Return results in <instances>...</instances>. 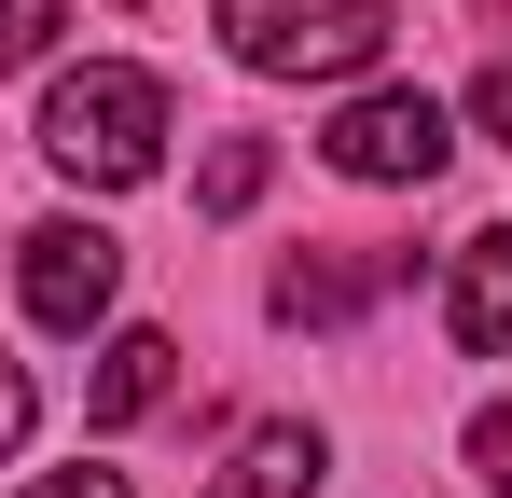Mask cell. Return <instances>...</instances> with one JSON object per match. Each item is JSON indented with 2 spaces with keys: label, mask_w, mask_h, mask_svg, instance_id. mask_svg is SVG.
I'll return each mask as SVG.
<instances>
[{
  "label": "cell",
  "mask_w": 512,
  "mask_h": 498,
  "mask_svg": "<svg viewBox=\"0 0 512 498\" xmlns=\"http://www.w3.org/2000/svg\"><path fill=\"white\" fill-rule=\"evenodd\" d=\"M42 153H56V180H84V194H139L167 166V83L125 70V56L70 70L42 97Z\"/></svg>",
  "instance_id": "6da1fadb"
},
{
  "label": "cell",
  "mask_w": 512,
  "mask_h": 498,
  "mask_svg": "<svg viewBox=\"0 0 512 498\" xmlns=\"http://www.w3.org/2000/svg\"><path fill=\"white\" fill-rule=\"evenodd\" d=\"M222 56L263 83H360L388 56V0H222Z\"/></svg>",
  "instance_id": "7a4b0ae2"
},
{
  "label": "cell",
  "mask_w": 512,
  "mask_h": 498,
  "mask_svg": "<svg viewBox=\"0 0 512 498\" xmlns=\"http://www.w3.org/2000/svg\"><path fill=\"white\" fill-rule=\"evenodd\" d=\"M319 153H333V180H374V194H402V180H443V97L429 83H374V97H346L333 125H319Z\"/></svg>",
  "instance_id": "3957f363"
},
{
  "label": "cell",
  "mask_w": 512,
  "mask_h": 498,
  "mask_svg": "<svg viewBox=\"0 0 512 498\" xmlns=\"http://www.w3.org/2000/svg\"><path fill=\"white\" fill-rule=\"evenodd\" d=\"M14 291H28L42 332H97L111 291H125V249L97 236V222H28V236H14Z\"/></svg>",
  "instance_id": "277c9868"
},
{
  "label": "cell",
  "mask_w": 512,
  "mask_h": 498,
  "mask_svg": "<svg viewBox=\"0 0 512 498\" xmlns=\"http://www.w3.org/2000/svg\"><path fill=\"white\" fill-rule=\"evenodd\" d=\"M443 332L471 346V360H512V222L457 249V277H443Z\"/></svg>",
  "instance_id": "5b68a950"
},
{
  "label": "cell",
  "mask_w": 512,
  "mask_h": 498,
  "mask_svg": "<svg viewBox=\"0 0 512 498\" xmlns=\"http://www.w3.org/2000/svg\"><path fill=\"white\" fill-rule=\"evenodd\" d=\"M319 485H333V443H319L305 415H263L250 443L222 457V485H208V498H319Z\"/></svg>",
  "instance_id": "8992f818"
},
{
  "label": "cell",
  "mask_w": 512,
  "mask_h": 498,
  "mask_svg": "<svg viewBox=\"0 0 512 498\" xmlns=\"http://www.w3.org/2000/svg\"><path fill=\"white\" fill-rule=\"evenodd\" d=\"M167 388H180V346H167V332H111L97 374H84V415H97V429H139V415H167Z\"/></svg>",
  "instance_id": "52a82bcc"
},
{
  "label": "cell",
  "mask_w": 512,
  "mask_h": 498,
  "mask_svg": "<svg viewBox=\"0 0 512 498\" xmlns=\"http://www.w3.org/2000/svg\"><path fill=\"white\" fill-rule=\"evenodd\" d=\"M402 263H291L277 277V319H346V305H374Z\"/></svg>",
  "instance_id": "ba28073f"
},
{
  "label": "cell",
  "mask_w": 512,
  "mask_h": 498,
  "mask_svg": "<svg viewBox=\"0 0 512 498\" xmlns=\"http://www.w3.org/2000/svg\"><path fill=\"white\" fill-rule=\"evenodd\" d=\"M263 180H277V153H263V139H222V153L194 166V208H208V222H236V208H250Z\"/></svg>",
  "instance_id": "9c48e42d"
},
{
  "label": "cell",
  "mask_w": 512,
  "mask_h": 498,
  "mask_svg": "<svg viewBox=\"0 0 512 498\" xmlns=\"http://www.w3.org/2000/svg\"><path fill=\"white\" fill-rule=\"evenodd\" d=\"M56 28H70V0H0V70L56 56Z\"/></svg>",
  "instance_id": "30bf717a"
},
{
  "label": "cell",
  "mask_w": 512,
  "mask_h": 498,
  "mask_svg": "<svg viewBox=\"0 0 512 498\" xmlns=\"http://www.w3.org/2000/svg\"><path fill=\"white\" fill-rule=\"evenodd\" d=\"M471 471H485V498H512V402L471 415Z\"/></svg>",
  "instance_id": "8fae6325"
},
{
  "label": "cell",
  "mask_w": 512,
  "mask_h": 498,
  "mask_svg": "<svg viewBox=\"0 0 512 498\" xmlns=\"http://www.w3.org/2000/svg\"><path fill=\"white\" fill-rule=\"evenodd\" d=\"M28 415H42V388H28V360H0V457L28 443Z\"/></svg>",
  "instance_id": "7c38bea8"
},
{
  "label": "cell",
  "mask_w": 512,
  "mask_h": 498,
  "mask_svg": "<svg viewBox=\"0 0 512 498\" xmlns=\"http://www.w3.org/2000/svg\"><path fill=\"white\" fill-rule=\"evenodd\" d=\"M471 125H485V139H512V56H499L485 83H471Z\"/></svg>",
  "instance_id": "4fadbf2b"
},
{
  "label": "cell",
  "mask_w": 512,
  "mask_h": 498,
  "mask_svg": "<svg viewBox=\"0 0 512 498\" xmlns=\"http://www.w3.org/2000/svg\"><path fill=\"white\" fill-rule=\"evenodd\" d=\"M28 498H125V471H42Z\"/></svg>",
  "instance_id": "5bb4252c"
}]
</instances>
